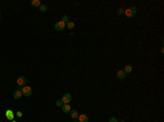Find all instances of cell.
<instances>
[{
  "label": "cell",
  "instance_id": "23",
  "mask_svg": "<svg viewBox=\"0 0 164 122\" xmlns=\"http://www.w3.org/2000/svg\"><path fill=\"white\" fill-rule=\"evenodd\" d=\"M12 122H16V121H13V120H12Z\"/></svg>",
  "mask_w": 164,
  "mask_h": 122
},
{
  "label": "cell",
  "instance_id": "13",
  "mask_svg": "<svg viewBox=\"0 0 164 122\" xmlns=\"http://www.w3.org/2000/svg\"><path fill=\"white\" fill-rule=\"evenodd\" d=\"M66 27H67L68 30H73L74 29V22H72V21L67 22L66 23Z\"/></svg>",
  "mask_w": 164,
  "mask_h": 122
},
{
  "label": "cell",
  "instance_id": "15",
  "mask_svg": "<svg viewBox=\"0 0 164 122\" xmlns=\"http://www.w3.org/2000/svg\"><path fill=\"white\" fill-rule=\"evenodd\" d=\"M39 11H41V12H46V11H47V6H46V4H41Z\"/></svg>",
  "mask_w": 164,
  "mask_h": 122
},
{
  "label": "cell",
  "instance_id": "8",
  "mask_svg": "<svg viewBox=\"0 0 164 122\" xmlns=\"http://www.w3.org/2000/svg\"><path fill=\"white\" fill-rule=\"evenodd\" d=\"M22 96H23V94H22V92H21V90H16V91H14V93H13V98H14V99H20Z\"/></svg>",
  "mask_w": 164,
  "mask_h": 122
},
{
  "label": "cell",
  "instance_id": "18",
  "mask_svg": "<svg viewBox=\"0 0 164 122\" xmlns=\"http://www.w3.org/2000/svg\"><path fill=\"white\" fill-rule=\"evenodd\" d=\"M124 12H125V10H124V9L123 8H120V9H119V10L118 11H117V13H118V14L119 15H121V14H123V13Z\"/></svg>",
  "mask_w": 164,
  "mask_h": 122
},
{
  "label": "cell",
  "instance_id": "2",
  "mask_svg": "<svg viewBox=\"0 0 164 122\" xmlns=\"http://www.w3.org/2000/svg\"><path fill=\"white\" fill-rule=\"evenodd\" d=\"M21 92H22V94L24 96H26V97H30V96L32 95V93H33L32 87H30V86H27V85L23 86V87L21 88Z\"/></svg>",
  "mask_w": 164,
  "mask_h": 122
},
{
  "label": "cell",
  "instance_id": "10",
  "mask_svg": "<svg viewBox=\"0 0 164 122\" xmlns=\"http://www.w3.org/2000/svg\"><path fill=\"white\" fill-rule=\"evenodd\" d=\"M61 110L65 112V113H69L70 111H71V108H70V105L68 104H65L61 106Z\"/></svg>",
  "mask_w": 164,
  "mask_h": 122
},
{
  "label": "cell",
  "instance_id": "9",
  "mask_svg": "<svg viewBox=\"0 0 164 122\" xmlns=\"http://www.w3.org/2000/svg\"><path fill=\"white\" fill-rule=\"evenodd\" d=\"M78 118H79V122H89V117L84 113H81Z\"/></svg>",
  "mask_w": 164,
  "mask_h": 122
},
{
  "label": "cell",
  "instance_id": "24",
  "mask_svg": "<svg viewBox=\"0 0 164 122\" xmlns=\"http://www.w3.org/2000/svg\"><path fill=\"white\" fill-rule=\"evenodd\" d=\"M0 122H1V121H0Z\"/></svg>",
  "mask_w": 164,
  "mask_h": 122
},
{
  "label": "cell",
  "instance_id": "17",
  "mask_svg": "<svg viewBox=\"0 0 164 122\" xmlns=\"http://www.w3.org/2000/svg\"><path fill=\"white\" fill-rule=\"evenodd\" d=\"M62 105H64V102H62V100H61V99H58L57 102H56V106H58V107H61Z\"/></svg>",
  "mask_w": 164,
  "mask_h": 122
},
{
  "label": "cell",
  "instance_id": "14",
  "mask_svg": "<svg viewBox=\"0 0 164 122\" xmlns=\"http://www.w3.org/2000/svg\"><path fill=\"white\" fill-rule=\"evenodd\" d=\"M124 72H125L126 74L131 73V72H132V67H131V65H126V67L124 68Z\"/></svg>",
  "mask_w": 164,
  "mask_h": 122
},
{
  "label": "cell",
  "instance_id": "1",
  "mask_svg": "<svg viewBox=\"0 0 164 122\" xmlns=\"http://www.w3.org/2000/svg\"><path fill=\"white\" fill-rule=\"evenodd\" d=\"M124 13H125V15L127 18H133V16L137 14V8L136 7H130V8L126 9Z\"/></svg>",
  "mask_w": 164,
  "mask_h": 122
},
{
  "label": "cell",
  "instance_id": "20",
  "mask_svg": "<svg viewBox=\"0 0 164 122\" xmlns=\"http://www.w3.org/2000/svg\"><path fill=\"white\" fill-rule=\"evenodd\" d=\"M16 116H18L19 118H22L23 114H22V112H21V111H18V112H16Z\"/></svg>",
  "mask_w": 164,
  "mask_h": 122
},
{
  "label": "cell",
  "instance_id": "4",
  "mask_svg": "<svg viewBox=\"0 0 164 122\" xmlns=\"http://www.w3.org/2000/svg\"><path fill=\"white\" fill-rule=\"evenodd\" d=\"M66 29V23L61 22V21H59V22H57L55 24V30H58V32H61V30H64Z\"/></svg>",
  "mask_w": 164,
  "mask_h": 122
},
{
  "label": "cell",
  "instance_id": "12",
  "mask_svg": "<svg viewBox=\"0 0 164 122\" xmlns=\"http://www.w3.org/2000/svg\"><path fill=\"white\" fill-rule=\"evenodd\" d=\"M69 113H70V117H71L72 119H77L79 117V113H78V111H77V110H71Z\"/></svg>",
  "mask_w": 164,
  "mask_h": 122
},
{
  "label": "cell",
  "instance_id": "22",
  "mask_svg": "<svg viewBox=\"0 0 164 122\" xmlns=\"http://www.w3.org/2000/svg\"><path fill=\"white\" fill-rule=\"evenodd\" d=\"M0 20H1V12H0Z\"/></svg>",
  "mask_w": 164,
  "mask_h": 122
},
{
  "label": "cell",
  "instance_id": "21",
  "mask_svg": "<svg viewBox=\"0 0 164 122\" xmlns=\"http://www.w3.org/2000/svg\"><path fill=\"white\" fill-rule=\"evenodd\" d=\"M118 122H126L125 120H120V121H118Z\"/></svg>",
  "mask_w": 164,
  "mask_h": 122
},
{
  "label": "cell",
  "instance_id": "11",
  "mask_svg": "<svg viewBox=\"0 0 164 122\" xmlns=\"http://www.w3.org/2000/svg\"><path fill=\"white\" fill-rule=\"evenodd\" d=\"M31 4H32V7H34V8H39L42 3H41V1H39V0H32Z\"/></svg>",
  "mask_w": 164,
  "mask_h": 122
},
{
  "label": "cell",
  "instance_id": "5",
  "mask_svg": "<svg viewBox=\"0 0 164 122\" xmlns=\"http://www.w3.org/2000/svg\"><path fill=\"white\" fill-rule=\"evenodd\" d=\"M61 100L64 104H70V102L72 100V96L70 95V94H65V95L62 96Z\"/></svg>",
  "mask_w": 164,
  "mask_h": 122
},
{
  "label": "cell",
  "instance_id": "6",
  "mask_svg": "<svg viewBox=\"0 0 164 122\" xmlns=\"http://www.w3.org/2000/svg\"><path fill=\"white\" fill-rule=\"evenodd\" d=\"M126 75L127 74L124 72V70H118L117 71V73H116V77L118 80H124V79H126Z\"/></svg>",
  "mask_w": 164,
  "mask_h": 122
},
{
  "label": "cell",
  "instance_id": "3",
  "mask_svg": "<svg viewBox=\"0 0 164 122\" xmlns=\"http://www.w3.org/2000/svg\"><path fill=\"white\" fill-rule=\"evenodd\" d=\"M16 84H18V86H20V87L25 86V85H26V77H25V76L18 77V80H16Z\"/></svg>",
  "mask_w": 164,
  "mask_h": 122
},
{
  "label": "cell",
  "instance_id": "7",
  "mask_svg": "<svg viewBox=\"0 0 164 122\" xmlns=\"http://www.w3.org/2000/svg\"><path fill=\"white\" fill-rule=\"evenodd\" d=\"M14 116H15V114L13 113V111H12V110H10V109H9V110H7V111H6V118L8 119V120H13Z\"/></svg>",
  "mask_w": 164,
  "mask_h": 122
},
{
  "label": "cell",
  "instance_id": "16",
  "mask_svg": "<svg viewBox=\"0 0 164 122\" xmlns=\"http://www.w3.org/2000/svg\"><path fill=\"white\" fill-rule=\"evenodd\" d=\"M61 22H64V23L69 22V16H68V15H64V16H62V19H61Z\"/></svg>",
  "mask_w": 164,
  "mask_h": 122
},
{
  "label": "cell",
  "instance_id": "19",
  "mask_svg": "<svg viewBox=\"0 0 164 122\" xmlns=\"http://www.w3.org/2000/svg\"><path fill=\"white\" fill-rule=\"evenodd\" d=\"M109 122H118V120H117L115 117H112V118L109 119Z\"/></svg>",
  "mask_w": 164,
  "mask_h": 122
}]
</instances>
